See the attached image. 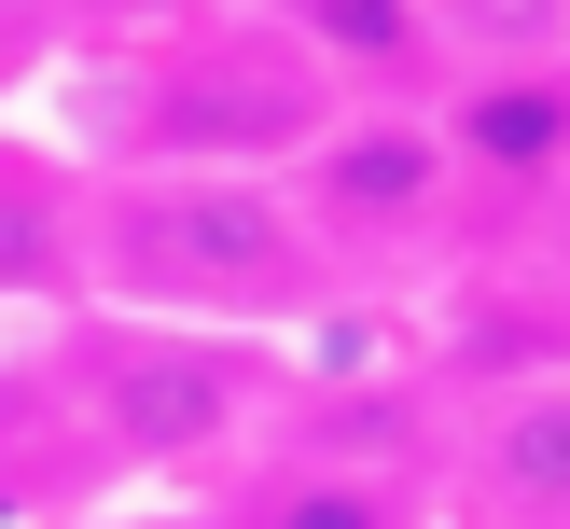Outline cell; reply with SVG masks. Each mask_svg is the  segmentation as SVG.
I'll return each mask as SVG.
<instances>
[{
    "mask_svg": "<svg viewBox=\"0 0 570 529\" xmlns=\"http://www.w3.org/2000/svg\"><path fill=\"white\" fill-rule=\"evenodd\" d=\"M111 265H126L139 293H195V306H293L306 237H293V209H278L265 182L195 167V182H154V195L111 209Z\"/></svg>",
    "mask_w": 570,
    "mask_h": 529,
    "instance_id": "6da1fadb",
    "label": "cell"
},
{
    "mask_svg": "<svg viewBox=\"0 0 570 529\" xmlns=\"http://www.w3.org/2000/svg\"><path fill=\"white\" fill-rule=\"evenodd\" d=\"M83 390H98V432L126 460H195V445L237 432V362L195 349V334H98Z\"/></svg>",
    "mask_w": 570,
    "mask_h": 529,
    "instance_id": "7a4b0ae2",
    "label": "cell"
},
{
    "mask_svg": "<svg viewBox=\"0 0 570 529\" xmlns=\"http://www.w3.org/2000/svg\"><path fill=\"white\" fill-rule=\"evenodd\" d=\"M139 126H154L167 154H293L321 111H306V84H265V70H195V84H167Z\"/></svg>",
    "mask_w": 570,
    "mask_h": 529,
    "instance_id": "3957f363",
    "label": "cell"
},
{
    "mask_svg": "<svg viewBox=\"0 0 570 529\" xmlns=\"http://www.w3.org/2000/svg\"><path fill=\"white\" fill-rule=\"evenodd\" d=\"M460 154L501 167V182H543V167L570 154V84H557V70H501V84H473V98H460Z\"/></svg>",
    "mask_w": 570,
    "mask_h": 529,
    "instance_id": "277c9868",
    "label": "cell"
},
{
    "mask_svg": "<svg viewBox=\"0 0 570 529\" xmlns=\"http://www.w3.org/2000/svg\"><path fill=\"white\" fill-rule=\"evenodd\" d=\"M488 488L515 501V516H570V390L501 404V432H488Z\"/></svg>",
    "mask_w": 570,
    "mask_h": 529,
    "instance_id": "5b68a950",
    "label": "cell"
},
{
    "mask_svg": "<svg viewBox=\"0 0 570 529\" xmlns=\"http://www.w3.org/2000/svg\"><path fill=\"white\" fill-rule=\"evenodd\" d=\"M432 167H445V154H432L417 126H376V139H334V154H321V195H334L348 223H376V209H417Z\"/></svg>",
    "mask_w": 570,
    "mask_h": 529,
    "instance_id": "8992f818",
    "label": "cell"
},
{
    "mask_svg": "<svg viewBox=\"0 0 570 529\" xmlns=\"http://www.w3.org/2000/svg\"><path fill=\"white\" fill-rule=\"evenodd\" d=\"M293 14H306V42L348 56V70H417V56H432V14H417V0H293Z\"/></svg>",
    "mask_w": 570,
    "mask_h": 529,
    "instance_id": "52a82bcc",
    "label": "cell"
},
{
    "mask_svg": "<svg viewBox=\"0 0 570 529\" xmlns=\"http://www.w3.org/2000/svg\"><path fill=\"white\" fill-rule=\"evenodd\" d=\"M250 529H404V501H390L376 473H293Z\"/></svg>",
    "mask_w": 570,
    "mask_h": 529,
    "instance_id": "ba28073f",
    "label": "cell"
}]
</instances>
